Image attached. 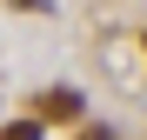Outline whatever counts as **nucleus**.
I'll return each instance as SVG.
<instances>
[{"mask_svg": "<svg viewBox=\"0 0 147 140\" xmlns=\"http://www.w3.org/2000/svg\"><path fill=\"white\" fill-rule=\"evenodd\" d=\"M80 107H87L80 87H47L40 107H34V120H40V127H54V120H80Z\"/></svg>", "mask_w": 147, "mask_h": 140, "instance_id": "1", "label": "nucleus"}, {"mask_svg": "<svg viewBox=\"0 0 147 140\" xmlns=\"http://www.w3.org/2000/svg\"><path fill=\"white\" fill-rule=\"evenodd\" d=\"M0 140H47L40 120H13V127H0Z\"/></svg>", "mask_w": 147, "mask_h": 140, "instance_id": "2", "label": "nucleus"}, {"mask_svg": "<svg viewBox=\"0 0 147 140\" xmlns=\"http://www.w3.org/2000/svg\"><path fill=\"white\" fill-rule=\"evenodd\" d=\"M74 140H114V127H80Z\"/></svg>", "mask_w": 147, "mask_h": 140, "instance_id": "3", "label": "nucleus"}, {"mask_svg": "<svg viewBox=\"0 0 147 140\" xmlns=\"http://www.w3.org/2000/svg\"><path fill=\"white\" fill-rule=\"evenodd\" d=\"M13 7H27V13H40V7H47V0H13Z\"/></svg>", "mask_w": 147, "mask_h": 140, "instance_id": "4", "label": "nucleus"}]
</instances>
